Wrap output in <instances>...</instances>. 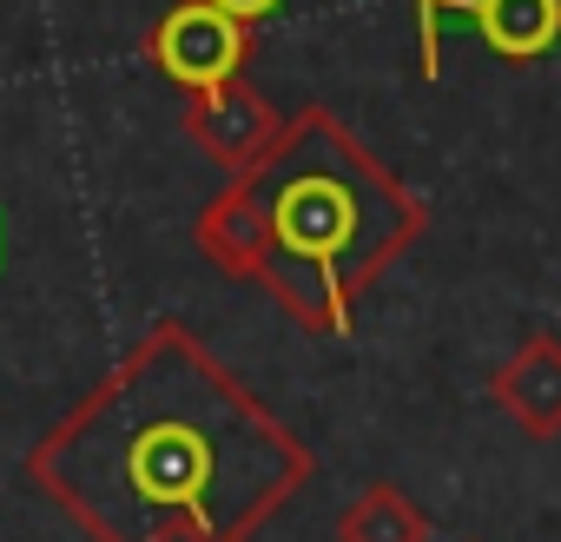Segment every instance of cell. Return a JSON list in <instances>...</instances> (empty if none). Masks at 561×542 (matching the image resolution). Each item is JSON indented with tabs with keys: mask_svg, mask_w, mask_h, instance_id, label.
<instances>
[{
	"mask_svg": "<svg viewBox=\"0 0 561 542\" xmlns=\"http://www.w3.org/2000/svg\"><path fill=\"white\" fill-rule=\"evenodd\" d=\"M27 476L93 542H244L305 489L311 450L185 325H159Z\"/></svg>",
	"mask_w": 561,
	"mask_h": 542,
	"instance_id": "6da1fadb",
	"label": "cell"
},
{
	"mask_svg": "<svg viewBox=\"0 0 561 542\" xmlns=\"http://www.w3.org/2000/svg\"><path fill=\"white\" fill-rule=\"evenodd\" d=\"M238 192L264 232L257 279L324 331L351 325V298L423 225L403 185L324 113H305Z\"/></svg>",
	"mask_w": 561,
	"mask_h": 542,
	"instance_id": "7a4b0ae2",
	"label": "cell"
},
{
	"mask_svg": "<svg viewBox=\"0 0 561 542\" xmlns=\"http://www.w3.org/2000/svg\"><path fill=\"white\" fill-rule=\"evenodd\" d=\"M152 54H159V67H165L179 87L218 93V87L238 74V60H244V27H238L231 14H218L211 0H192V8L165 14Z\"/></svg>",
	"mask_w": 561,
	"mask_h": 542,
	"instance_id": "3957f363",
	"label": "cell"
},
{
	"mask_svg": "<svg viewBox=\"0 0 561 542\" xmlns=\"http://www.w3.org/2000/svg\"><path fill=\"white\" fill-rule=\"evenodd\" d=\"M495 397H502V410H508L522 430L554 437V430H561V345H554V338L522 345L515 364L495 377Z\"/></svg>",
	"mask_w": 561,
	"mask_h": 542,
	"instance_id": "277c9868",
	"label": "cell"
},
{
	"mask_svg": "<svg viewBox=\"0 0 561 542\" xmlns=\"http://www.w3.org/2000/svg\"><path fill=\"white\" fill-rule=\"evenodd\" d=\"M482 41L508 60H535L561 41V0H469Z\"/></svg>",
	"mask_w": 561,
	"mask_h": 542,
	"instance_id": "5b68a950",
	"label": "cell"
},
{
	"mask_svg": "<svg viewBox=\"0 0 561 542\" xmlns=\"http://www.w3.org/2000/svg\"><path fill=\"white\" fill-rule=\"evenodd\" d=\"M337 542H430V516H423L397 483H370V489L344 509Z\"/></svg>",
	"mask_w": 561,
	"mask_h": 542,
	"instance_id": "8992f818",
	"label": "cell"
},
{
	"mask_svg": "<svg viewBox=\"0 0 561 542\" xmlns=\"http://www.w3.org/2000/svg\"><path fill=\"white\" fill-rule=\"evenodd\" d=\"M211 8H218V14H231V21L244 27V21H257V14H271V8H277V0H211Z\"/></svg>",
	"mask_w": 561,
	"mask_h": 542,
	"instance_id": "52a82bcc",
	"label": "cell"
},
{
	"mask_svg": "<svg viewBox=\"0 0 561 542\" xmlns=\"http://www.w3.org/2000/svg\"><path fill=\"white\" fill-rule=\"evenodd\" d=\"M416 8H423V34H430V8H436V0H416Z\"/></svg>",
	"mask_w": 561,
	"mask_h": 542,
	"instance_id": "ba28073f",
	"label": "cell"
}]
</instances>
